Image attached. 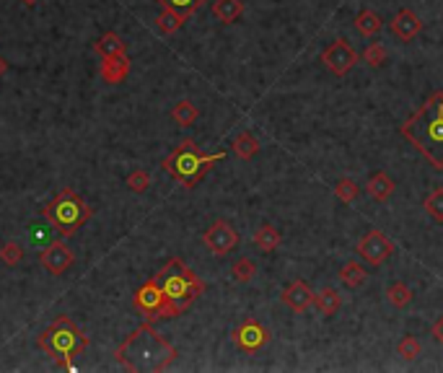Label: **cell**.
<instances>
[{"label":"cell","instance_id":"3","mask_svg":"<svg viewBox=\"0 0 443 373\" xmlns=\"http://www.w3.org/2000/svg\"><path fill=\"white\" fill-rule=\"evenodd\" d=\"M226 159V150H218V153H203V150L197 148L195 140H182L176 148H174L172 156H166L161 161V169H166L169 177L184 184L187 190H192L195 184L205 179V174L213 166H216L218 161Z\"/></svg>","mask_w":443,"mask_h":373},{"label":"cell","instance_id":"10","mask_svg":"<svg viewBox=\"0 0 443 373\" xmlns=\"http://www.w3.org/2000/svg\"><path fill=\"white\" fill-rule=\"evenodd\" d=\"M356 249L360 252V256L366 259L368 265L378 267L394 254V241H391L384 231H368V234L358 241Z\"/></svg>","mask_w":443,"mask_h":373},{"label":"cell","instance_id":"20","mask_svg":"<svg viewBox=\"0 0 443 373\" xmlns=\"http://www.w3.org/2000/svg\"><path fill=\"white\" fill-rule=\"evenodd\" d=\"M251 241L260 246L262 252H275V249L282 244V236H280V231H278V228H275L272 223H262L260 228L254 231Z\"/></svg>","mask_w":443,"mask_h":373},{"label":"cell","instance_id":"29","mask_svg":"<svg viewBox=\"0 0 443 373\" xmlns=\"http://www.w3.org/2000/svg\"><path fill=\"white\" fill-rule=\"evenodd\" d=\"M254 275H257V265H254L249 256L236 259L234 267H231V277H234L236 283H249V280H254Z\"/></svg>","mask_w":443,"mask_h":373},{"label":"cell","instance_id":"5","mask_svg":"<svg viewBox=\"0 0 443 373\" xmlns=\"http://www.w3.org/2000/svg\"><path fill=\"white\" fill-rule=\"evenodd\" d=\"M153 280L161 285L166 299L172 301L182 314L205 293V283H203L189 267L184 265L179 256L169 259V262L153 275Z\"/></svg>","mask_w":443,"mask_h":373},{"label":"cell","instance_id":"2","mask_svg":"<svg viewBox=\"0 0 443 373\" xmlns=\"http://www.w3.org/2000/svg\"><path fill=\"white\" fill-rule=\"evenodd\" d=\"M400 135L435 171H443V91H433L410 114L407 122H402Z\"/></svg>","mask_w":443,"mask_h":373},{"label":"cell","instance_id":"23","mask_svg":"<svg viewBox=\"0 0 443 373\" xmlns=\"http://www.w3.org/2000/svg\"><path fill=\"white\" fill-rule=\"evenodd\" d=\"M200 117V112L197 107L189 101V99H182V101H176L172 109V119L179 125V128H189V125H195V119Z\"/></svg>","mask_w":443,"mask_h":373},{"label":"cell","instance_id":"4","mask_svg":"<svg viewBox=\"0 0 443 373\" xmlns=\"http://www.w3.org/2000/svg\"><path fill=\"white\" fill-rule=\"evenodd\" d=\"M39 347H42L54 363H60L63 371H73V358L83 355L88 347V337L78 330L70 316H57V319L39 334Z\"/></svg>","mask_w":443,"mask_h":373},{"label":"cell","instance_id":"19","mask_svg":"<svg viewBox=\"0 0 443 373\" xmlns=\"http://www.w3.org/2000/svg\"><path fill=\"white\" fill-rule=\"evenodd\" d=\"M231 148H234V153H236V159L241 161H251L257 153H260V140L254 138L249 130H244V132H238L236 138H234V143H231Z\"/></svg>","mask_w":443,"mask_h":373},{"label":"cell","instance_id":"16","mask_svg":"<svg viewBox=\"0 0 443 373\" xmlns=\"http://www.w3.org/2000/svg\"><path fill=\"white\" fill-rule=\"evenodd\" d=\"M130 75V60L127 54H117V57H104L101 63V78L107 83H122Z\"/></svg>","mask_w":443,"mask_h":373},{"label":"cell","instance_id":"34","mask_svg":"<svg viewBox=\"0 0 443 373\" xmlns=\"http://www.w3.org/2000/svg\"><path fill=\"white\" fill-rule=\"evenodd\" d=\"M0 259H3V265L16 267L23 259L21 244H19V241H6V244L0 246Z\"/></svg>","mask_w":443,"mask_h":373},{"label":"cell","instance_id":"9","mask_svg":"<svg viewBox=\"0 0 443 373\" xmlns=\"http://www.w3.org/2000/svg\"><path fill=\"white\" fill-rule=\"evenodd\" d=\"M358 60H360V54L350 47L347 39H335V42L322 52V65H324L332 75H337V78L350 73L358 65Z\"/></svg>","mask_w":443,"mask_h":373},{"label":"cell","instance_id":"36","mask_svg":"<svg viewBox=\"0 0 443 373\" xmlns=\"http://www.w3.org/2000/svg\"><path fill=\"white\" fill-rule=\"evenodd\" d=\"M6 70H8V63H6V60H3V57H0V75L6 73Z\"/></svg>","mask_w":443,"mask_h":373},{"label":"cell","instance_id":"17","mask_svg":"<svg viewBox=\"0 0 443 373\" xmlns=\"http://www.w3.org/2000/svg\"><path fill=\"white\" fill-rule=\"evenodd\" d=\"M213 16L220 23H236L244 16V0H216Z\"/></svg>","mask_w":443,"mask_h":373},{"label":"cell","instance_id":"26","mask_svg":"<svg viewBox=\"0 0 443 373\" xmlns=\"http://www.w3.org/2000/svg\"><path fill=\"white\" fill-rule=\"evenodd\" d=\"M184 21H187L184 13H176V11H172V8H163V11L158 13V19H156V26H158V32L161 34H176L184 26Z\"/></svg>","mask_w":443,"mask_h":373},{"label":"cell","instance_id":"27","mask_svg":"<svg viewBox=\"0 0 443 373\" xmlns=\"http://www.w3.org/2000/svg\"><path fill=\"white\" fill-rule=\"evenodd\" d=\"M422 208H425V213L431 215L435 223H443V187L431 190L428 197L422 200Z\"/></svg>","mask_w":443,"mask_h":373},{"label":"cell","instance_id":"15","mask_svg":"<svg viewBox=\"0 0 443 373\" xmlns=\"http://www.w3.org/2000/svg\"><path fill=\"white\" fill-rule=\"evenodd\" d=\"M366 192L371 200H376V203H387L391 194L397 192V181L391 179L387 171H376V174H371L366 181Z\"/></svg>","mask_w":443,"mask_h":373},{"label":"cell","instance_id":"13","mask_svg":"<svg viewBox=\"0 0 443 373\" xmlns=\"http://www.w3.org/2000/svg\"><path fill=\"white\" fill-rule=\"evenodd\" d=\"M389 32L394 34V39H400V42H412V39L422 32L420 16L415 11H410V8H402V11L394 13V19L389 21Z\"/></svg>","mask_w":443,"mask_h":373},{"label":"cell","instance_id":"31","mask_svg":"<svg viewBox=\"0 0 443 373\" xmlns=\"http://www.w3.org/2000/svg\"><path fill=\"white\" fill-rule=\"evenodd\" d=\"M420 340L415 337V334H407V337H402L400 345H397V355H402V361H418V355H420Z\"/></svg>","mask_w":443,"mask_h":373},{"label":"cell","instance_id":"6","mask_svg":"<svg viewBox=\"0 0 443 373\" xmlns=\"http://www.w3.org/2000/svg\"><path fill=\"white\" fill-rule=\"evenodd\" d=\"M42 213L60 231L63 239H70L81 225L88 223V218L94 215V208L83 203L73 190H60L50 203H44Z\"/></svg>","mask_w":443,"mask_h":373},{"label":"cell","instance_id":"22","mask_svg":"<svg viewBox=\"0 0 443 373\" xmlns=\"http://www.w3.org/2000/svg\"><path fill=\"white\" fill-rule=\"evenodd\" d=\"M340 280L345 283L347 288H360V285L368 280V270L360 265V262L350 259V262H345L342 270H340Z\"/></svg>","mask_w":443,"mask_h":373},{"label":"cell","instance_id":"7","mask_svg":"<svg viewBox=\"0 0 443 373\" xmlns=\"http://www.w3.org/2000/svg\"><path fill=\"white\" fill-rule=\"evenodd\" d=\"M132 306H135V311L143 316V321H151V324L153 321H161V319H174V316H179V314H182V311L174 306L172 301L166 299L163 288L153 280V277L135 290V296H132Z\"/></svg>","mask_w":443,"mask_h":373},{"label":"cell","instance_id":"25","mask_svg":"<svg viewBox=\"0 0 443 373\" xmlns=\"http://www.w3.org/2000/svg\"><path fill=\"white\" fill-rule=\"evenodd\" d=\"M94 50H96L101 57H117V54H125V42L119 39L117 34L114 32H109V34H104V37H99L96 39V44H94Z\"/></svg>","mask_w":443,"mask_h":373},{"label":"cell","instance_id":"28","mask_svg":"<svg viewBox=\"0 0 443 373\" xmlns=\"http://www.w3.org/2000/svg\"><path fill=\"white\" fill-rule=\"evenodd\" d=\"M161 8H172V11H176V13H184L187 19L192 16L195 11H200L203 6H205L207 0H156Z\"/></svg>","mask_w":443,"mask_h":373},{"label":"cell","instance_id":"8","mask_svg":"<svg viewBox=\"0 0 443 373\" xmlns=\"http://www.w3.org/2000/svg\"><path fill=\"white\" fill-rule=\"evenodd\" d=\"M231 340L236 345L238 350L244 352H257L262 347H267L272 340V332L257 319H244L238 324L236 330L231 332Z\"/></svg>","mask_w":443,"mask_h":373},{"label":"cell","instance_id":"18","mask_svg":"<svg viewBox=\"0 0 443 373\" xmlns=\"http://www.w3.org/2000/svg\"><path fill=\"white\" fill-rule=\"evenodd\" d=\"M353 26H356V32L360 34V37H376V34L384 29V21H381V16H378L376 11L363 8V11L353 19Z\"/></svg>","mask_w":443,"mask_h":373},{"label":"cell","instance_id":"33","mask_svg":"<svg viewBox=\"0 0 443 373\" xmlns=\"http://www.w3.org/2000/svg\"><path fill=\"white\" fill-rule=\"evenodd\" d=\"M151 187V174L145 169H135L127 174V190H132L135 194H143Z\"/></svg>","mask_w":443,"mask_h":373},{"label":"cell","instance_id":"1","mask_svg":"<svg viewBox=\"0 0 443 373\" xmlns=\"http://www.w3.org/2000/svg\"><path fill=\"white\" fill-rule=\"evenodd\" d=\"M176 355L179 352L172 342L153 330L151 321H143L114 350V361L132 373H161L176 361Z\"/></svg>","mask_w":443,"mask_h":373},{"label":"cell","instance_id":"11","mask_svg":"<svg viewBox=\"0 0 443 373\" xmlns=\"http://www.w3.org/2000/svg\"><path fill=\"white\" fill-rule=\"evenodd\" d=\"M203 244L216 256H226L238 246V231L228 221H216V223L203 234Z\"/></svg>","mask_w":443,"mask_h":373},{"label":"cell","instance_id":"30","mask_svg":"<svg viewBox=\"0 0 443 373\" xmlns=\"http://www.w3.org/2000/svg\"><path fill=\"white\" fill-rule=\"evenodd\" d=\"M358 194H360V184H358V181H353V179H340V181L335 184V197L340 200V203H345V205L356 203Z\"/></svg>","mask_w":443,"mask_h":373},{"label":"cell","instance_id":"35","mask_svg":"<svg viewBox=\"0 0 443 373\" xmlns=\"http://www.w3.org/2000/svg\"><path fill=\"white\" fill-rule=\"evenodd\" d=\"M431 334H433V340L438 342V345H443V314L438 316V319H435V324H433Z\"/></svg>","mask_w":443,"mask_h":373},{"label":"cell","instance_id":"37","mask_svg":"<svg viewBox=\"0 0 443 373\" xmlns=\"http://www.w3.org/2000/svg\"><path fill=\"white\" fill-rule=\"evenodd\" d=\"M23 6H29V8H32V6H37V3H39V0H21Z\"/></svg>","mask_w":443,"mask_h":373},{"label":"cell","instance_id":"24","mask_svg":"<svg viewBox=\"0 0 443 373\" xmlns=\"http://www.w3.org/2000/svg\"><path fill=\"white\" fill-rule=\"evenodd\" d=\"M412 299H415V293H412V288L407 285V283H391L389 288H387V301H389L394 309H407L412 303Z\"/></svg>","mask_w":443,"mask_h":373},{"label":"cell","instance_id":"12","mask_svg":"<svg viewBox=\"0 0 443 373\" xmlns=\"http://www.w3.org/2000/svg\"><path fill=\"white\" fill-rule=\"evenodd\" d=\"M39 262H42V267L50 275H63V272H68L70 265L76 262V256H73V249H70L63 239H57V241H52V244L39 254Z\"/></svg>","mask_w":443,"mask_h":373},{"label":"cell","instance_id":"21","mask_svg":"<svg viewBox=\"0 0 443 373\" xmlns=\"http://www.w3.org/2000/svg\"><path fill=\"white\" fill-rule=\"evenodd\" d=\"M313 306L319 314H324V316H335L340 306H342V299H340V293L335 288H322L316 296H313Z\"/></svg>","mask_w":443,"mask_h":373},{"label":"cell","instance_id":"14","mask_svg":"<svg viewBox=\"0 0 443 373\" xmlns=\"http://www.w3.org/2000/svg\"><path fill=\"white\" fill-rule=\"evenodd\" d=\"M313 296H316V293H313L311 285H309L306 280H293L280 293L282 303L291 311H296V314H303L309 306H313Z\"/></svg>","mask_w":443,"mask_h":373},{"label":"cell","instance_id":"32","mask_svg":"<svg viewBox=\"0 0 443 373\" xmlns=\"http://www.w3.org/2000/svg\"><path fill=\"white\" fill-rule=\"evenodd\" d=\"M363 60H366V65H371V68H381V65L387 63V47L381 42H371L363 50Z\"/></svg>","mask_w":443,"mask_h":373}]
</instances>
